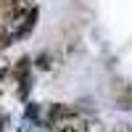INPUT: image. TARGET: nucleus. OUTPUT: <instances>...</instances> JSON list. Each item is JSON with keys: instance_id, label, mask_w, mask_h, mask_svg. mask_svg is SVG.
Returning <instances> with one entry per match:
<instances>
[{"instance_id": "nucleus-3", "label": "nucleus", "mask_w": 132, "mask_h": 132, "mask_svg": "<svg viewBox=\"0 0 132 132\" xmlns=\"http://www.w3.org/2000/svg\"><path fill=\"white\" fill-rule=\"evenodd\" d=\"M29 66H32V61H29L27 56H21L13 66H11V77H13V79H19V82L29 79Z\"/></svg>"}, {"instance_id": "nucleus-4", "label": "nucleus", "mask_w": 132, "mask_h": 132, "mask_svg": "<svg viewBox=\"0 0 132 132\" xmlns=\"http://www.w3.org/2000/svg\"><path fill=\"white\" fill-rule=\"evenodd\" d=\"M11 42H13V37H11V32H8V29H0V50H3V48H8Z\"/></svg>"}, {"instance_id": "nucleus-6", "label": "nucleus", "mask_w": 132, "mask_h": 132, "mask_svg": "<svg viewBox=\"0 0 132 132\" xmlns=\"http://www.w3.org/2000/svg\"><path fill=\"white\" fill-rule=\"evenodd\" d=\"M27 119H35V122L40 119V108H37L35 103H29V106H27Z\"/></svg>"}, {"instance_id": "nucleus-5", "label": "nucleus", "mask_w": 132, "mask_h": 132, "mask_svg": "<svg viewBox=\"0 0 132 132\" xmlns=\"http://www.w3.org/2000/svg\"><path fill=\"white\" fill-rule=\"evenodd\" d=\"M37 66H40V69H50V56H48V53H40V56H37Z\"/></svg>"}, {"instance_id": "nucleus-7", "label": "nucleus", "mask_w": 132, "mask_h": 132, "mask_svg": "<svg viewBox=\"0 0 132 132\" xmlns=\"http://www.w3.org/2000/svg\"><path fill=\"white\" fill-rule=\"evenodd\" d=\"M3 79H5V71H0V90H3Z\"/></svg>"}, {"instance_id": "nucleus-2", "label": "nucleus", "mask_w": 132, "mask_h": 132, "mask_svg": "<svg viewBox=\"0 0 132 132\" xmlns=\"http://www.w3.org/2000/svg\"><path fill=\"white\" fill-rule=\"evenodd\" d=\"M35 24H37V8H32L29 13H27V16L21 19V21H19L16 27H13V32H11V37H13V40H21V37H27L29 32L35 29Z\"/></svg>"}, {"instance_id": "nucleus-8", "label": "nucleus", "mask_w": 132, "mask_h": 132, "mask_svg": "<svg viewBox=\"0 0 132 132\" xmlns=\"http://www.w3.org/2000/svg\"><path fill=\"white\" fill-rule=\"evenodd\" d=\"M0 3H5V0H0Z\"/></svg>"}, {"instance_id": "nucleus-1", "label": "nucleus", "mask_w": 132, "mask_h": 132, "mask_svg": "<svg viewBox=\"0 0 132 132\" xmlns=\"http://www.w3.org/2000/svg\"><path fill=\"white\" fill-rule=\"evenodd\" d=\"M48 119H50V124H53V127H58V124H66V122H71V119H77V111H74L71 106L56 103V106H50Z\"/></svg>"}]
</instances>
